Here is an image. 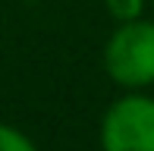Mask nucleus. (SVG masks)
<instances>
[{
	"label": "nucleus",
	"instance_id": "39448f33",
	"mask_svg": "<svg viewBox=\"0 0 154 151\" xmlns=\"http://www.w3.org/2000/svg\"><path fill=\"white\" fill-rule=\"evenodd\" d=\"M22 3H38V0H22Z\"/></svg>",
	"mask_w": 154,
	"mask_h": 151
},
{
	"label": "nucleus",
	"instance_id": "7ed1b4c3",
	"mask_svg": "<svg viewBox=\"0 0 154 151\" xmlns=\"http://www.w3.org/2000/svg\"><path fill=\"white\" fill-rule=\"evenodd\" d=\"M0 151H38V145L29 139V132L0 120Z\"/></svg>",
	"mask_w": 154,
	"mask_h": 151
},
{
	"label": "nucleus",
	"instance_id": "423d86ee",
	"mask_svg": "<svg viewBox=\"0 0 154 151\" xmlns=\"http://www.w3.org/2000/svg\"><path fill=\"white\" fill-rule=\"evenodd\" d=\"M151 6H154V0H151Z\"/></svg>",
	"mask_w": 154,
	"mask_h": 151
},
{
	"label": "nucleus",
	"instance_id": "f257e3e1",
	"mask_svg": "<svg viewBox=\"0 0 154 151\" xmlns=\"http://www.w3.org/2000/svg\"><path fill=\"white\" fill-rule=\"evenodd\" d=\"M101 63L107 79L123 91H148L154 85V19L116 22L104 41Z\"/></svg>",
	"mask_w": 154,
	"mask_h": 151
},
{
	"label": "nucleus",
	"instance_id": "20e7f679",
	"mask_svg": "<svg viewBox=\"0 0 154 151\" xmlns=\"http://www.w3.org/2000/svg\"><path fill=\"white\" fill-rule=\"evenodd\" d=\"M104 6H107V13H110L113 22H129V19L145 16L148 0H104Z\"/></svg>",
	"mask_w": 154,
	"mask_h": 151
},
{
	"label": "nucleus",
	"instance_id": "f03ea898",
	"mask_svg": "<svg viewBox=\"0 0 154 151\" xmlns=\"http://www.w3.org/2000/svg\"><path fill=\"white\" fill-rule=\"evenodd\" d=\"M101 151H154V94L123 91L101 116Z\"/></svg>",
	"mask_w": 154,
	"mask_h": 151
}]
</instances>
